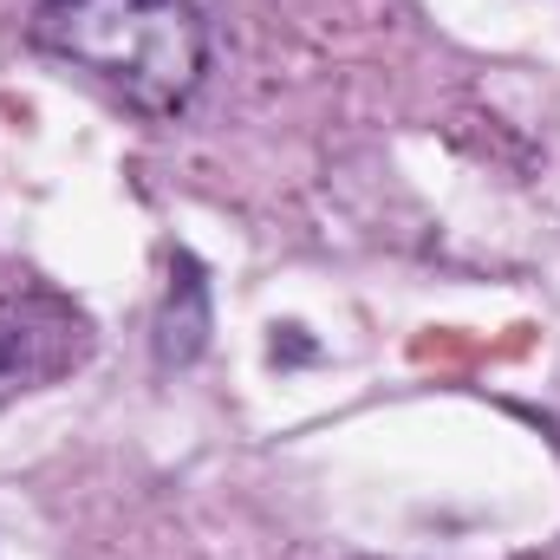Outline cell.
Listing matches in <instances>:
<instances>
[{"label":"cell","instance_id":"1","mask_svg":"<svg viewBox=\"0 0 560 560\" xmlns=\"http://www.w3.org/2000/svg\"><path fill=\"white\" fill-rule=\"evenodd\" d=\"M26 33L143 118H176L209 72V20L196 0H39Z\"/></svg>","mask_w":560,"mask_h":560},{"label":"cell","instance_id":"2","mask_svg":"<svg viewBox=\"0 0 560 560\" xmlns=\"http://www.w3.org/2000/svg\"><path fill=\"white\" fill-rule=\"evenodd\" d=\"M215 306H209V275L196 255H170V280L156 300V365H196L209 352Z\"/></svg>","mask_w":560,"mask_h":560}]
</instances>
